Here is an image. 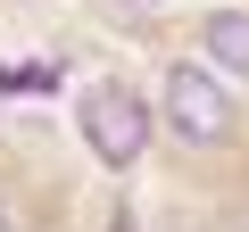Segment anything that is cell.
Returning <instances> with one entry per match:
<instances>
[{"mask_svg":"<svg viewBox=\"0 0 249 232\" xmlns=\"http://www.w3.org/2000/svg\"><path fill=\"white\" fill-rule=\"evenodd\" d=\"M166 125L183 133V141H199V149H216V141H232V91L208 75V66H191V58H175L166 66Z\"/></svg>","mask_w":249,"mask_h":232,"instance_id":"6da1fadb","label":"cell"},{"mask_svg":"<svg viewBox=\"0 0 249 232\" xmlns=\"http://www.w3.org/2000/svg\"><path fill=\"white\" fill-rule=\"evenodd\" d=\"M0 232H9V215H0Z\"/></svg>","mask_w":249,"mask_h":232,"instance_id":"5b68a950","label":"cell"},{"mask_svg":"<svg viewBox=\"0 0 249 232\" xmlns=\"http://www.w3.org/2000/svg\"><path fill=\"white\" fill-rule=\"evenodd\" d=\"M108 232H142V224H133V215H108Z\"/></svg>","mask_w":249,"mask_h":232,"instance_id":"277c9868","label":"cell"},{"mask_svg":"<svg viewBox=\"0 0 249 232\" xmlns=\"http://www.w3.org/2000/svg\"><path fill=\"white\" fill-rule=\"evenodd\" d=\"M199 42H208V66H216V75L249 83V17H241V9H216Z\"/></svg>","mask_w":249,"mask_h":232,"instance_id":"3957f363","label":"cell"},{"mask_svg":"<svg viewBox=\"0 0 249 232\" xmlns=\"http://www.w3.org/2000/svg\"><path fill=\"white\" fill-rule=\"evenodd\" d=\"M83 141H91L108 166H133L142 141H150V108L124 91V83H91V91H83Z\"/></svg>","mask_w":249,"mask_h":232,"instance_id":"7a4b0ae2","label":"cell"}]
</instances>
